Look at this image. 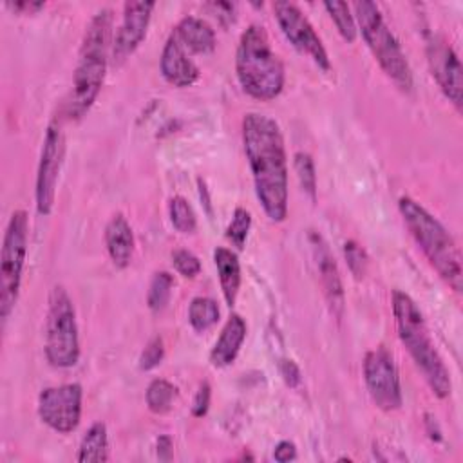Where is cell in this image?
Listing matches in <instances>:
<instances>
[{
    "instance_id": "obj_27",
    "label": "cell",
    "mask_w": 463,
    "mask_h": 463,
    "mask_svg": "<svg viewBox=\"0 0 463 463\" xmlns=\"http://www.w3.org/2000/svg\"><path fill=\"white\" fill-rule=\"evenodd\" d=\"M293 166H295L297 179H298L302 192L311 201H317V170H315V161H313L311 154L297 152L293 156Z\"/></svg>"
},
{
    "instance_id": "obj_2",
    "label": "cell",
    "mask_w": 463,
    "mask_h": 463,
    "mask_svg": "<svg viewBox=\"0 0 463 463\" xmlns=\"http://www.w3.org/2000/svg\"><path fill=\"white\" fill-rule=\"evenodd\" d=\"M112 51V11H98L87 24L78 63L72 76V89L63 107L69 119H81L98 99Z\"/></svg>"
},
{
    "instance_id": "obj_15",
    "label": "cell",
    "mask_w": 463,
    "mask_h": 463,
    "mask_svg": "<svg viewBox=\"0 0 463 463\" xmlns=\"http://www.w3.org/2000/svg\"><path fill=\"white\" fill-rule=\"evenodd\" d=\"M307 237H309V246L313 250V257H315V264L318 269V277H320V284H322L326 300L329 304L331 313L340 320V317L344 313V288H342L338 266L335 262V257H333L327 242L322 239L320 233L309 232Z\"/></svg>"
},
{
    "instance_id": "obj_20",
    "label": "cell",
    "mask_w": 463,
    "mask_h": 463,
    "mask_svg": "<svg viewBox=\"0 0 463 463\" xmlns=\"http://www.w3.org/2000/svg\"><path fill=\"white\" fill-rule=\"evenodd\" d=\"M213 262L219 275V284L226 304L232 307L237 300L241 288V262L233 250L217 246L213 250Z\"/></svg>"
},
{
    "instance_id": "obj_26",
    "label": "cell",
    "mask_w": 463,
    "mask_h": 463,
    "mask_svg": "<svg viewBox=\"0 0 463 463\" xmlns=\"http://www.w3.org/2000/svg\"><path fill=\"white\" fill-rule=\"evenodd\" d=\"M168 215L172 226L179 233H194L197 228V217L192 204L183 195H174L168 201Z\"/></svg>"
},
{
    "instance_id": "obj_32",
    "label": "cell",
    "mask_w": 463,
    "mask_h": 463,
    "mask_svg": "<svg viewBox=\"0 0 463 463\" xmlns=\"http://www.w3.org/2000/svg\"><path fill=\"white\" fill-rule=\"evenodd\" d=\"M210 398H212V387L208 382H203L194 396V402H192V414L195 418L206 416V412L210 409Z\"/></svg>"
},
{
    "instance_id": "obj_22",
    "label": "cell",
    "mask_w": 463,
    "mask_h": 463,
    "mask_svg": "<svg viewBox=\"0 0 463 463\" xmlns=\"http://www.w3.org/2000/svg\"><path fill=\"white\" fill-rule=\"evenodd\" d=\"M219 306L210 297H195L188 306V322L197 333H204L219 322Z\"/></svg>"
},
{
    "instance_id": "obj_37",
    "label": "cell",
    "mask_w": 463,
    "mask_h": 463,
    "mask_svg": "<svg viewBox=\"0 0 463 463\" xmlns=\"http://www.w3.org/2000/svg\"><path fill=\"white\" fill-rule=\"evenodd\" d=\"M425 429H427V434L432 441H441L443 436H441V430L438 427V421L432 414H425Z\"/></svg>"
},
{
    "instance_id": "obj_36",
    "label": "cell",
    "mask_w": 463,
    "mask_h": 463,
    "mask_svg": "<svg viewBox=\"0 0 463 463\" xmlns=\"http://www.w3.org/2000/svg\"><path fill=\"white\" fill-rule=\"evenodd\" d=\"M156 454L161 461H170L174 458V441L168 434H163L156 441Z\"/></svg>"
},
{
    "instance_id": "obj_23",
    "label": "cell",
    "mask_w": 463,
    "mask_h": 463,
    "mask_svg": "<svg viewBox=\"0 0 463 463\" xmlns=\"http://www.w3.org/2000/svg\"><path fill=\"white\" fill-rule=\"evenodd\" d=\"M175 396H177V387L172 382L165 378H156L148 383L145 400H146V407L154 414H165L172 409Z\"/></svg>"
},
{
    "instance_id": "obj_29",
    "label": "cell",
    "mask_w": 463,
    "mask_h": 463,
    "mask_svg": "<svg viewBox=\"0 0 463 463\" xmlns=\"http://www.w3.org/2000/svg\"><path fill=\"white\" fill-rule=\"evenodd\" d=\"M344 257L347 262V268L351 269V273L356 279H362L367 271V264H369V257L365 253V250L356 242V241H345L344 242Z\"/></svg>"
},
{
    "instance_id": "obj_1",
    "label": "cell",
    "mask_w": 463,
    "mask_h": 463,
    "mask_svg": "<svg viewBox=\"0 0 463 463\" xmlns=\"http://www.w3.org/2000/svg\"><path fill=\"white\" fill-rule=\"evenodd\" d=\"M242 146L259 204L266 217L282 222L288 217V156L279 123L260 112L242 118Z\"/></svg>"
},
{
    "instance_id": "obj_14",
    "label": "cell",
    "mask_w": 463,
    "mask_h": 463,
    "mask_svg": "<svg viewBox=\"0 0 463 463\" xmlns=\"http://www.w3.org/2000/svg\"><path fill=\"white\" fill-rule=\"evenodd\" d=\"M156 2H125L123 20L112 38L110 58L114 65L123 63L145 40Z\"/></svg>"
},
{
    "instance_id": "obj_4",
    "label": "cell",
    "mask_w": 463,
    "mask_h": 463,
    "mask_svg": "<svg viewBox=\"0 0 463 463\" xmlns=\"http://www.w3.org/2000/svg\"><path fill=\"white\" fill-rule=\"evenodd\" d=\"M235 72L242 90L259 101L275 99L286 83L284 63L269 43L264 25H248L237 43Z\"/></svg>"
},
{
    "instance_id": "obj_24",
    "label": "cell",
    "mask_w": 463,
    "mask_h": 463,
    "mask_svg": "<svg viewBox=\"0 0 463 463\" xmlns=\"http://www.w3.org/2000/svg\"><path fill=\"white\" fill-rule=\"evenodd\" d=\"M174 289V277L168 271H157L154 273L148 293H146V306L152 313H161L172 295Z\"/></svg>"
},
{
    "instance_id": "obj_21",
    "label": "cell",
    "mask_w": 463,
    "mask_h": 463,
    "mask_svg": "<svg viewBox=\"0 0 463 463\" xmlns=\"http://www.w3.org/2000/svg\"><path fill=\"white\" fill-rule=\"evenodd\" d=\"M76 459L80 463L109 461V432L103 421H94L83 434Z\"/></svg>"
},
{
    "instance_id": "obj_13",
    "label": "cell",
    "mask_w": 463,
    "mask_h": 463,
    "mask_svg": "<svg viewBox=\"0 0 463 463\" xmlns=\"http://www.w3.org/2000/svg\"><path fill=\"white\" fill-rule=\"evenodd\" d=\"M427 60L432 78L438 81L445 98L461 110L463 69L456 51L439 36L432 34L427 40Z\"/></svg>"
},
{
    "instance_id": "obj_8",
    "label": "cell",
    "mask_w": 463,
    "mask_h": 463,
    "mask_svg": "<svg viewBox=\"0 0 463 463\" xmlns=\"http://www.w3.org/2000/svg\"><path fill=\"white\" fill-rule=\"evenodd\" d=\"M27 241H29V222L24 210H14L9 217L2 255H0V318L5 322L13 313L20 284L22 271L27 257Z\"/></svg>"
},
{
    "instance_id": "obj_30",
    "label": "cell",
    "mask_w": 463,
    "mask_h": 463,
    "mask_svg": "<svg viewBox=\"0 0 463 463\" xmlns=\"http://www.w3.org/2000/svg\"><path fill=\"white\" fill-rule=\"evenodd\" d=\"M172 264H174L175 271L186 279H194L201 273V260L190 250L172 251Z\"/></svg>"
},
{
    "instance_id": "obj_12",
    "label": "cell",
    "mask_w": 463,
    "mask_h": 463,
    "mask_svg": "<svg viewBox=\"0 0 463 463\" xmlns=\"http://www.w3.org/2000/svg\"><path fill=\"white\" fill-rule=\"evenodd\" d=\"M81 402L83 389L80 383L45 387L38 394V416L54 432L69 434L80 425Z\"/></svg>"
},
{
    "instance_id": "obj_10",
    "label": "cell",
    "mask_w": 463,
    "mask_h": 463,
    "mask_svg": "<svg viewBox=\"0 0 463 463\" xmlns=\"http://www.w3.org/2000/svg\"><path fill=\"white\" fill-rule=\"evenodd\" d=\"M364 382L373 403L385 412L398 411L403 403L402 383L396 364L391 353L376 347L365 353L364 358Z\"/></svg>"
},
{
    "instance_id": "obj_16",
    "label": "cell",
    "mask_w": 463,
    "mask_h": 463,
    "mask_svg": "<svg viewBox=\"0 0 463 463\" xmlns=\"http://www.w3.org/2000/svg\"><path fill=\"white\" fill-rule=\"evenodd\" d=\"M159 69L163 78L174 87H190L199 80V67L192 60V54L183 47L175 33L172 31L163 45Z\"/></svg>"
},
{
    "instance_id": "obj_31",
    "label": "cell",
    "mask_w": 463,
    "mask_h": 463,
    "mask_svg": "<svg viewBox=\"0 0 463 463\" xmlns=\"http://www.w3.org/2000/svg\"><path fill=\"white\" fill-rule=\"evenodd\" d=\"M165 358V344L161 336H154L148 340V344L145 345V349L139 354L137 365L141 371H152L154 367H157Z\"/></svg>"
},
{
    "instance_id": "obj_9",
    "label": "cell",
    "mask_w": 463,
    "mask_h": 463,
    "mask_svg": "<svg viewBox=\"0 0 463 463\" xmlns=\"http://www.w3.org/2000/svg\"><path fill=\"white\" fill-rule=\"evenodd\" d=\"M63 157H65L63 119L54 118L45 130L40 163L36 170L34 201H36V212L40 215H49L52 212Z\"/></svg>"
},
{
    "instance_id": "obj_34",
    "label": "cell",
    "mask_w": 463,
    "mask_h": 463,
    "mask_svg": "<svg viewBox=\"0 0 463 463\" xmlns=\"http://www.w3.org/2000/svg\"><path fill=\"white\" fill-rule=\"evenodd\" d=\"M297 458V447L289 439H282L273 449V459L279 463H288Z\"/></svg>"
},
{
    "instance_id": "obj_11",
    "label": "cell",
    "mask_w": 463,
    "mask_h": 463,
    "mask_svg": "<svg viewBox=\"0 0 463 463\" xmlns=\"http://www.w3.org/2000/svg\"><path fill=\"white\" fill-rule=\"evenodd\" d=\"M273 14L288 42L298 52L306 54L320 71L329 72L331 61L327 51L311 22L304 16V13L293 2H275Z\"/></svg>"
},
{
    "instance_id": "obj_17",
    "label": "cell",
    "mask_w": 463,
    "mask_h": 463,
    "mask_svg": "<svg viewBox=\"0 0 463 463\" xmlns=\"http://www.w3.org/2000/svg\"><path fill=\"white\" fill-rule=\"evenodd\" d=\"M246 331H248V327H246L244 318L237 313H232L210 351V362L213 367H228L235 362V358L246 340Z\"/></svg>"
},
{
    "instance_id": "obj_33",
    "label": "cell",
    "mask_w": 463,
    "mask_h": 463,
    "mask_svg": "<svg viewBox=\"0 0 463 463\" xmlns=\"http://www.w3.org/2000/svg\"><path fill=\"white\" fill-rule=\"evenodd\" d=\"M279 371H280V376H282V380L288 387L297 389L302 383V373H300L298 365L293 360H289V358L280 360Z\"/></svg>"
},
{
    "instance_id": "obj_19",
    "label": "cell",
    "mask_w": 463,
    "mask_h": 463,
    "mask_svg": "<svg viewBox=\"0 0 463 463\" xmlns=\"http://www.w3.org/2000/svg\"><path fill=\"white\" fill-rule=\"evenodd\" d=\"M175 36L190 54H212L215 51V31L197 16H184L174 27Z\"/></svg>"
},
{
    "instance_id": "obj_25",
    "label": "cell",
    "mask_w": 463,
    "mask_h": 463,
    "mask_svg": "<svg viewBox=\"0 0 463 463\" xmlns=\"http://www.w3.org/2000/svg\"><path fill=\"white\" fill-rule=\"evenodd\" d=\"M326 11L329 13L333 24L336 25L340 36L347 42L353 43L356 40L358 34V27L354 22V16L351 13V5L345 2H326L324 4Z\"/></svg>"
},
{
    "instance_id": "obj_6",
    "label": "cell",
    "mask_w": 463,
    "mask_h": 463,
    "mask_svg": "<svg viewBox=\"0 0 463 463\" xmlns=\"http://www.w3.org/2000/svg\"><path fill=\"white\" fill-rule=\"evenodd\" d=\"M354 22L369 51L385 76L403 92L412 90V71L396 36L385 24L380 7L374 2L362 0L353 4Z\"/></svg>"
},
{
    "instance_id": "obj_7",
    "label": "cell",
    "mask_w": 463,
    "mask_h": 463,
    "mask_svg": "<svg viewBox=\"0 0 463 463\" xmlns=\"http://www.w3.org/2000/svg\"><path fill=\"white\" fill-rule=\"evenodd\" d=\"M43 351L47 362L56 369L74 367L80 360L76 311L67 289L61 284L52 286L49 293Z\"/></svg>"
},
{
    "instance_id": "obj_28",
    "label": "cell",
    "mask_w": 463,
    "mask_h": 463,
    "mask_svg": "<svg viewBox=\"0 0 463 463\" xmlns=\"http://www.w3.org/2000/svg\"><path fill=\"white\" fill-rule=\"evenodd\" d=\"M250 228H251V213L246 208L237 206L233 210L230 224L226 226V233L224 235L232 242V246H235L237 250H244Z\"/></svg>"
},
{
    "instance_id": "obj_5",
    "label": "cell",
    "mask_w": 463,
    "mask_h": 463,
    "mask_svg": "<svg viewBox=\"0 0 463 463\" xmlns=\"http://www.w3.org/2000/svg\"><path fill=\"white\" fill-rule=\"evenodd\" d=\"M398 210L412 239L436 273L456 291L463 288L461 253L447 228L409 195L398 199Z\"/></svg>"
},
{
    "instance_id": "obj_18",
    "label": "cell",
    "mask_w": 463,
    "mask_h": 463,
    "mask_svg": "<svg viewBox=\"0 0 463 463\" xmlns=\"http://www.w3.org/2000/svg\"><path fill=\"white\" fill-rule=\"evenodd\" d=\"M105 246L112 264L127 268L134 255V232L123 213H116L105 226Z\"/></svg>"
},
{
    "instance_id": "obj_3",
    "label": "cell",
    "mask_w": 463,
    "mask_h": 463,
    "mask_svg": "<svg viewBox=\"0 0 463 463\" xmlns=\"http://www.w3.org/2000/svg\"><path fill=\"white\" fill-rule=\"evenodd\" d=\"M392 315L398 338L411 354L423 380L438 398H447L452 392V380L443 358L439 356L425 318L416 302L403 291H392Z\"/></svg>"
},
{
    "instance_id": "obj_35",
    "label": "cell",
    "mask_w": 463,
    "mask_h": 463,
    "mask_svg": "<svg viewBox=\"0 0 463 463\" xmlns=\"http://www.w3.org/2000/svg\"><path fill=\"white\" fill-rule=\"evenodd\" d=\"M11 11L18 14H34L38 13L45 4L43 2H33V0H20V2H7L5 4Z\"/></svg>"
}]
</instances>
